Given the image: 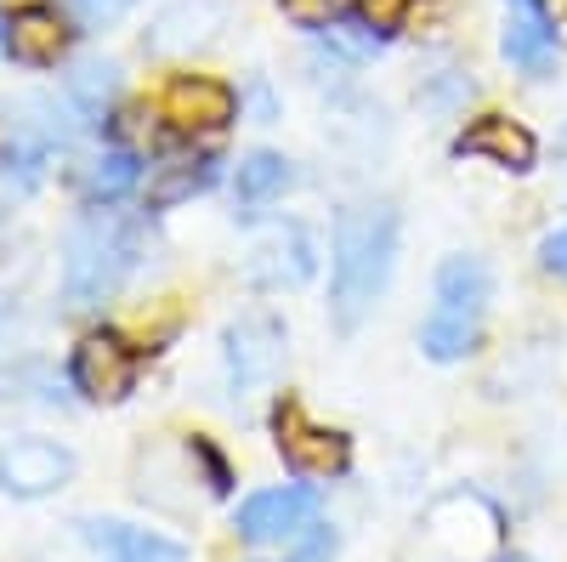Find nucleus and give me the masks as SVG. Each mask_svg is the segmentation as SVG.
Instances as JSON below:
<instances>
[{"label":"nucleus","instance_id":"15","mask_svg":"<svg viewBox=\"0 0 567 562\" xmlns=\"http://www.w3.org/2000/svg\"><path fill=\"white\" fill-rule=\"evenodd\" d=\"M210 182H216V160H210V154H176V160L154 165V176H148V205H154V211L182 205V200L205 194Z\"/></svg>","mask_w":567,"mask_h":562},{"label":"nucleus","instance_id":"2","mask_svg":"<svg viewBox=\"0 0 567 562\" xmlns=\"http://www.w3.org/2000/svg\"><path fill=\"white\" fill-rule=\"evenodd\" d=\"M488 302H494V278L477 256H449L437 267V302L425 313V330L420 347L425 358L454 364L465 352H477L483 341V324H488Z\"/></svg>","mask_w":567,"mask_h":562},{"label":"nucleus","instance_id":"13","mask_svg":"<svg viewBox=\"0 0 567 562\" xmlns=\"http://www.w3.org/2000/svg\"><path fill=\"white\" fill-rule=\"evenodd\" d=\"M312 239L301 227H278V233H267V239L256 245V262H250V273L261 278V285H301V278H312Z\"/></svg>","mask_w":567,"mask_h":562},{"label":"nucleus","instance_id":"21","mask_svg":"<svg viewBox=\"0 0 567 562\" xmlns=\"http://www.w3.org/2000/svg\"><path fill=\"white\" fill-rule=\"evenodd\" d=\"M74 7H80V12L91 18V23H97V18H114V12L125 7V0H74Z\"/></svg>","mask_w":567,"mask_h":562},{"label":"nucleus","instance_id":"10","mask_svg":"<svg viewBox=\"0 0 567 562\" xmlns=\"http://www.w3.org/2000/svg\"><path fill=\"white\" fill-rule=\"evenodd\" d=\"M69 472H74L69 449L45 443V438H23L12 449H0V489H12V494H45V489H58Z\"/></svg>","mask_w":567,"mask_h":562},{"label":"nucleus","instance_id":"16","mask_svg":"<svg viewBox=\"0 0 567 562\" xmlns=\"http://www.w3.org/2000/svg\"><path fill=\"white\" fill-rule=\"evenodd\" d=\"M216 23H221V7H216V0H176V7L159 18L154 45H159V52H182V45L210 40V29H216Z\"/></svg>","mask_w":567,"mask_h":562},{"label":"nucleus","instance_id":"18","mask_svg":"<svg viewBox=\"0 0 567 562\" xmlns=\"http://www.w3.org/2000/svg\"><path fill=\"white\" fill-rule=\"evenodd\" d=\"M131 182H136V160H131V154H109V160L91 165V176H85V194H91V200H120Z\"/></svg>","mask_w":567,"mask_h":562},{"label":"nucleus","instance_id":"7","mask_svg":"<svg viewBox=\"0 0 567 562\" xmlns=\"http://www.w3.org/2000/svg\"><path fill=\"white\" fill-rule=\"evenodd\" d=\"M318 529V500L307 489H261L239 505V534L250 545H284Z\"/></svg>","mask_w":567,"mask_h":562},{"label":"nucleus","instance_id":"6","mask_svg":"<svg viewBox=\"0 0 567 562\" xmlns=\"http://www.w3.org/2000/svg\"><path fill=\"white\" fill-rule=\"evenodd\" d=\"M284 364V324L272 313H245L227 330V375L239 392H261Z\"/></svg>","mask_w":567,"mask_h":562},{"label":"nucleus","instance_id":"20","mask_svg":"<svg viewBox=\"0 0 567 562\" xmlns=\"http://www.w3.org/2000/svg\"><path fill=\"white\" fill-rule=\"evenodd\" d=\"M539 262H545L550 273H561V278H567V227L545 233V245H539Z\"/></svg>","mask_w":567,"mask_h":562},{"label":"nucleus","instance_id":"14","mask_svg":"<svg viewBox=\"0 0 567 562\" xmlns=\"http://www.w3.org/2000/svg\"><path fill=\"white\" fill-rule=\"evenodd\" d=\"M85 540L109 551L114 562H182L187 551L165 534H148V529H131V523H85Z\"/></svg>","mask_w":567,"mask_h":562},{"label":"nucleus","instance_id":"8","mask_svg":"<svg viewBox=\"0 0 567 562\" xmlns=\"http://www.w3.org/2000/svg\"><path fill=\"white\" fill-rule=\"evenodd\" d=\"M159 109H165V120L176 131H221L233 114H239V98H233L221 80H210V74H176L165 85Z\"/></svg>","mask_w":567,"mask_h":562},{"label":"nucleus","instance_id":"23","mask_svg":"<svg viewBox=\"0 0 567 562\" xmlns=\"http://www.w3.org/2000/svg\"><path fill=\"white\" fill-rule=\"evenodd\" d=\"M561 154H567V131H561Z\"/></svg>","mask_w":567,"mask_h":562},{"label":"nucleus","instance_id":"19","mask_svg":"<svg viewBox=\"0 0 567 562\" xmlns=\"http://www.w3.org/2000/svg\"><path fill=\"white\" fill-rule=\"evenodd\" d=\"M284 12H290L296 23H329L341 12V0H284Z\"/></svg>","mask_w":567,"mask_h":562},{"label":"nucleus","instance_id":"9","mask_svg":"<svg viewBox=\"0 0 567 562\" xmlns=\"http://www.w3.org/2000/svg\"><path fill=\"white\" fill-rule=\"evenodd\" d=\"M505 58L528 74H545L556 63V18L545 0H505Z\"/></svg>","mask_w":567,"mask_h":562},{"label":"nucleus","instance_id":"12","mask_svg":"<svg viewBox=\"0 0 567 562\" xmlns=\"http://www.w3.org/2000/svg\"><path fill=\"white\" fill-rule=\"evenodd\" d=\"M7 52L29 69H45V63H58L69 52V23L52 12V7H23L12 12L7 23Z\"/></svg>","mask_w":567,"mask_h":562},{"label":"nucleus","instance_id":"17","mask_svg":"<svg viewBox=\"0 0 567 562\" xmlns=\"http://www.w3.org/2000/svg\"><path fill=\"white\" fill-rule=\"evenodd\" d=\"M284 187H290V160H278V154H250L239 165V200L245 205H267L278 200Z\"/></svg>","mask_w":567,"mask_h":562},{"label":"nucleus","instance_id":"4","mask_svg":"<svg viewBox=\"0 0 567 562\" xmlns=\"http://www.w3.org/2000/svg\"><path fill=\"white\" fill-rule=\"evenodd\" d=\"M272 432H278V454L290 472L301 478H341L352 466V438L336 432V427H318V420H307L301 403H284L272 415Z\"/></svg>","mask_w":567,"mask_h":562},{"label":"nucleus","instance_id":"5","mask_svg":"<svg viewBox=\"0 0 567 562\" xmlns=\"http://www.w3.org/2000/svg\"><path fill=\"white\" fill-rule=\"evenodd\" d=\"M69 375H74V387H80L91 403H120V398L136 387V352H131L114 330H91V336L74 347Z\"/></svg>","mask_w":567,"mask_h":562},{"label":"nucleus","instance_id":"22","mask_svg":"<svg viewBox=\"0 0 567 562\" xmlns=\"http://www.w3.org/2000/svg\"><path fill=\"white\" fill-rule=\"evenodd\" d=\"M494 562H528V556H494Z\"/></svg>","mask_w":567,"mask_h":562},{"label":"nucleus","instance_id":"11","mask_svg":"<svg viewBox=\"0 0 567 562\" xmlns=\"http://www.w3.org/2000/svg\"><path fill=\"white\" fill-rule=\"evenodd\" d=\"M454 154H477V160H494V165H505V171H534L539 143H534L528 125H516V120H505V114H488V120H477L471 131H460Z\"/></svg>","mask_w":567,"mask_h":562},{"label":"nucleus","instance_id":"3","mask_svg":"<svg viewBox=\"0 0 567 562\" xmlns=\"http://www.w3.org/2000/svg\"><path fill=\"white\" fill-rule=\"evenodd\" d=\"M142 262V222L131 216H91L69 239V296L74 302H103L114 296Z\"/></svg>","mask_w":567,"mask_h":562},{"label":"nucleus","instance_id":"1","mask_svg":"<svg viewBox=\"0 0 567 562\" xmlns=\"http://www.w3.org/2000/svg\"><path fill=\"white\" fill-rule=\"evenodd\" d=\"M398 262V211L392 205H347L336 216V256H329V313L341 330H358L381 302Z\"/></svg>","mask_w":567,"mask_h":562}]
</instances>
